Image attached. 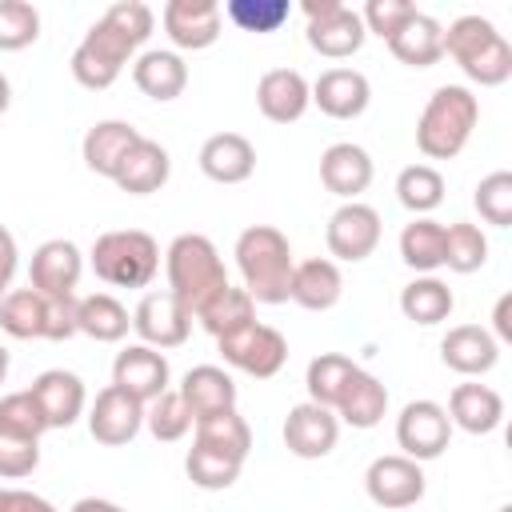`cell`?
Returning a JSON list of instances; mask_svg holds the SVG:
<instances>
[{"mask_svg": "<svg viewBox=\"0 0 512 512\" xmlns=\"http://www.w3.org/2000/svg\"><path fill=\"white\" fill-rule=\"evenodd\" d=\"M132 328L140 336V344L148 348H180L192 332V312L164 288V292H144L136 312H132Z\"/></svg>", "mask_w": 512, "mask_h": 512, "instance_id": "obj_11", "label": "cell"}, {"mask_svg": "<svg viewBox=\"0 0 512 512\" xmlns=\"http://www.w3.org/2000/svg\"><path fill=\"white\" fill-rule=\"evenodd\" d=\"M40 464V440H20L0 432V480H24Z\"/></svg>", "mask_w": 512, "mask_h": 512, "instance_id": "obj_49", "label": "cell"}, {"mask_svg": "<svg viewBox=\"0 0 512 512\" xmlns=\"http://www.w3.org/2000/svg\"><path fill=\"white\" fill-rule=\"evenodd\" d=\"M80 272H84V256L72 240L56 236V240H44L36 252H32V264H28V288H36L40 296H72L76 284H80Z\"/></svg>", "mask_w": 512, "mask_h": 512, "instance_id": "obj_17", "label": "cell"}, {"mask_svg": "<svg viewBox=\"0 0 512 512\" xmlns=\"http://www.w3.org/2000/svg\"><path fill=\"white\" fill-rule=\"evenodd\" d=\"M76 324H80V332H84L88 340H96V344H116V340L128 336L132 316H128V308H124L116 296L92 292V296H80Z\"/></svg>", "mask_w": 512, "mask_h": 512, "instance_id": "obj_34", "label": "cell"}, {"mask_svg": "<svg viewBox=\"0 0 512 512\" xmlns=\"http://www.w3.org/2000/svg\"><path fill=\"white\" fill-rule=\"evenodd\" d=\"M28 392L36 396V404H40L48 428H72V424L84 416V408H88L84 380H80L76 372H68V368H48V372H40Z\"/></svg>", "mask_w": 512, "mask_h": 512, "instance_id": "obj_18", "label": "cell"}, {"mask_svg": "<svg viewBox=\"0 0 512 512\" xmlns=\"http://www.w3.org/2000/svg\"><path fill=\"white\" fill-rule=\"evenodd\" d=\"M492 328H496V332H492V336H496V344H500V340H504V344L512 340V296H508V292L496 300V312H492Z\"/></svg>", "mask_w": 512, "mask_h": 512, "instance_id": "obj_53", "label": "cell"}, {"mask_svg": "<svg viewBox=\"0 0 512 512\" xmlns=\"http://www.w3.org/2000/svg\"><path fill=\"white\" fill-rule=\"evenodd\" d=\"M332 412L348 428H376L384 420V412H388V388L372 372L356 368L348 376V384H344V392H340V400H336Z\"/></svg>", "mask_w": 512, "mask_h": 512, "instance_id": "obj_30", "label": "cell"}, {"mask_svg": "<svg viewBox=\"0 0 512 512\" xmlns=\"http://www.w3.org/2000/svg\"><path fill=\"white\" fill-rule=\"evenodd\" d=\"M220 16H228L240 32H276L280 24H288L292 4L288 0H228Z\"/></svg>", "mask_w": 512, "mask_h": 512, "instance_id": "obj_44", "label": "cell"}, {"mask_svg": "<svg viewBox=\"0 0 512 512\" xmlns=\"http://www.w3.org/2000/svg\"><path fill=\"white\" fill-rule=\"evenodd\" d=\"M452 308H456V296L440 276H416L400 288V312H404V320H412L420 328L444 324L452 316Z\"/></svg>", "mask_w": 512, "mask_h": 512, "instance_id": "obj_32", "label": "cell"}, {"mask_svg": "<svg viewBox=\"0 0 512 512\" xmlns=\"http://www.w3.org/2000/svg\"><path fill=\"white\" fill-rule=\"evenodd\" d=\"M100 20H108L124 40H132L136 48L152 36V24H156V16H152V8L144 4V0H120V4H112Z\"/></svg>", "mask_w": 512, "mask_h": 512, "instance_id": "obj_48", "label": "cell"}, {"mask_svg": "<svg viewBox=\"0 0 512 512\" xmlns=\"http://www.w3.org/2000/svg\"><path fill=\"white\" fill-rule=\"evenodd\" d=\"M444 412H448L452 428H464L468 436H488V432H496L504 424V396L496 388H488V384L468 380V384L452 388Z\"/></svg>", "mask_w": 512, "mask_h": 512, "instance_id": "obj_22", "label": "cell"}, {"mask_svg": "<svg viewBox=\"0 0 512 512\" xmlns=\"http://www.w3.org/2000/svg\"><path fill=\"white\" fill-rule=\"evenodd\" d=\"M444 56L480 88H500L512 76V44L484 16H456L444 28Z\"/></svg>", "mask_w": 512, "mask_h": 512, "instance_id": "obj_3", "label": "cell"}, {"mask_svg": "<svg viewBox=\"0 0 512 512\" xmlns=\"http://www.w3.org/2000/svg\"><path fill=\"white\" fill-rule=\"evenodd\" d=\"M132 56H136V44L124 40L108 20H96V24L84 32V40L76 44L68 68H72V80H76L80 88L104 92V88L116 84V76L124 72V64H132Z\"/></svg>", "mask_w": 512, "mask_h": 512, "instance_id": "obj_6", "label": "cell"}, {"mask_svg": "<svg viewBox=\"0 0 512 512\" xmlns=\"http://www.w3.org/2000/svg\"><path fill=\"white\" fill-rule=\"evenodd\" d=\"M452 440V420L444 412V404L436 400H408L396 416V444H400V456L424 464V460H436L444 456Z\"/></svg>", "mask_w": 512, "mask_h": 512, "instance_id": "obj_9", "label": "cell"}, {"mask_svg": "<svg viewBox=\"0 0 512 512\" xmlns=\"http://www.w3.org/2000/svg\"><path fill=\"white\" fill-rule=\"evenodd\" d=\"M16 264H20V248H16V236L0 224V300L12 292V276H16Z\"/></svg>", "mask_w": 512, "mask_h": 512, "instance_id": "obj_52", "label": "cell"}, {"mask_svg": "<svg viewBox=\"0 0 512 512\" xmlns=\"http://www.w3.org/2000/svg\"><path fill=\"white\" fill-rule=\"evenodd\" d=\"M164 276H168V292L196 316L220 288H228V272L224 260L216 252V244L200 232H184L168 244L164 252Z\"/></svg>", "mask_w": 512, "mask_h": 512, "instance_id": "obj_4", "label": "cell"}, {"mask_svg": "<svg viewBox=\"0 0 512 512\" xmlns=\"http://www.w3.org/2000/svg\"><path fill=\"white\" fill-rule=\"evenodd\" d=\"M0 432L20 436V440H40L48 432V420H44V412H40V404L28 388L0 396Z\"/></svg>", "mask_w": 512, "mask_h": 512, "instance_id": "obj_43", "label": "cell"}, {"mask_svg": "<svg viewBox=\"0 0 512 512\" xmlns=\"http://www.w3.org/2000/svg\"><path fill=\"white\" fill-rule=\"evenodd\" d=\"M112 384L124 388L128 396H136L140 404H148L160 392H168V384H172L168 356L160 348H148V344H128L112 360Z\"/></svg>", "mask_w": 512, "mask_h": 512, "instance_id": "obj_14", "label": "cell"}, {"mask_svg": "<svg viewBox=\"0 0 512 512\" xmlns=\"http://www.w3.org/2000/svg\"><path fill=\"white\" fill-rule=\"evenodd\" d=\"M8 104H12V84H8V76L0 72V116L8 112Z\"/></svg>", "mask_w": 512, "mask_h": 512, "instance_id": "obj_55", "label": "cell"}, {"mask_svg": "<svg viewBox=\"0 0 512 512\" xmlns=\"http://www.w3.org/2000/svg\"><path fill=\"white\" fill-rule=\"evenodd\" d=\"M496 512H512V504H500V508H496Z\"/></svg>", "mask_w": 512, "mask_h": 512, "instance_id": "obj_57", "label": "cell"}, {"mask_svg": "<svg viewBox=\"0 0 512 512\" xmlns=\"http://www.w3.org/2000/svg\"><path fill=\"white\" fill-rule=\"evenodd\" d=\"M192 444H204V448L224 452V456H232V460L244 464L248 452H252V428H248V420L236 408L212 412V416H200L196 420V440Z\"/></svg>", "mask_w": 512, "mask_h": 512, "instance_id": "obj_35", "label": "cell"}, {"mask_svg": "<svg viewBox=\"0 0 512 512\" xmlns=\"http://www.w3.org/2000/svg\"><path fill=\"white\" fill-rule=\"evenodd\" d=\"M236 268H240V288L252 296V304H284L288 284H292V244L280 228L272 224H252L236 236Z\"/></svg>", "mask_w": 512, "mask_h": 512, "instance_id": "obj_1", "label": "cell"}, {"mask_svg": "<svg viewBox=\"0 0 512 512\" xmlns=\"http://www.w3.org/2000/svg\"><path fill=\"white\" fill-rule=\"evenodd\" d=\"M200 172L216 184H244L256 172V148L240 132H216L200 144Z\"/></svg>", "mask_w": 512, "mask_h": 512, "instance_id": "obj_23", "label": "cell"}, {"mask_svg": "<svg viewBox=\"0 0 512 512\" xmlns=\"http://www.w3.org/2000/svg\"><path fill=\"white\" fill-rule=\"evenodd\" d=\"M216 348H220L224 364H232L256 380H272L288 360V340L272 324H260V320H248L236 332L220 336Z\"/></svg>", "mask_w": 512, "mask_h": 512, "instance_id": "obj_8", "label": "cell"}, {"mask_svg": "<svg viewBox=\"0 0 512 512\" xmlns=\"http://www.w3.org/2000/svg\"><path fill=\"white\" fill-rule=\"evenodd\" d=\"M356 368H360V364H356L352 356H344V352H320V356L308 364V372H304L308 400L320 404V408H336V400H340V392H344V384H348V376H352Z\"/></svg>", "mask_w": 512, "mask_h": 512, "instance_id": "obj_37", "label": "cell"}, {"mask_svg": "<svg viewBox=\"0 0 512 512\" xmlns=\"http://www.w3.org/2000/svg\"><path fill=\"white\" fill-rule=\"evenodd\" d=\"M300 12L308 16V48L324 60H348L364 48V20L344 0H304Z\"/></svg>", "mask_w": 512, "mask_h": 512, "instance_id": "obj_7", "label": "cell"}, {"mask_svg": "<svg viewBox=\"0 0 512 512\" xmlns=\"http://www.w3.org/2000/svg\"><path fill=\"white\" fill-rule=\"evenodd\" d=\"M396 200L412 212V216H428L432 208H440L444 200V176L432 164H408L396 176Z\"/></svg>", "mask_w": 512, "mask_h": 512, "instance_id": "obj_39", "label": "cell"}, {"mask_svg": "<svg viewBox=\"0 0 512 512\" xmlns=\"http://www.w3.org/2000/svg\"><path fill=\"white\" fill-rule=\"evenodd\" d=\"M4 380H8V348L0 344V384H4Z\"/></svg>", "mask_w": 512, "mask_h": 512, "instance_id": "obj_56", "label": "cell"}, {"mask_svg": "<svg viewBox=\"0 0 512 512\" xmlns=\"http://www.w3.org/2000/svg\"><path fill=\"white\" fill-rule=\"evenodd\" d=\"M72 512H124V508L112 504V500H100V496H84V500L72 504Z\"/></svg>", "mask_w": 512, "mask_h": 512, "instance_id": "obj_54", "label": "cell"}, {"mask_svg": "<svg viewBox=\"0 0 512 512\" xmlns=\"http://www.w3.org/2000/svg\"><path fill=\"white\" fill-rule=\"evenodd\" d=\"M312 104V84L296 68H272L256 84V108L272 124H296Z\"/></svg>", "mask_w": 512, "mask_h": 512, "instance_id": "obj_20", "label": "cell"}, {"mask_svg": "<svg viewBox=\"0 0 512 512\" xmlns=\"http://www.w3.org/2000/svg\"><path fill=\"white\" fill-rule=\"evenodd\" d=\"M388 52L408 64V68H432L440 56H444V24L428 12H416L392 40H388Z\"/></svg>", "mask_w": 512, "mask_h": 512, "instance_id": "obj_31", "label": "cell"}, {"mask_svg": "<svg viewBox=\"0 0 512 512\" xmlns=\"http://www.w3.org/2000/svg\"><path fill=\"white\" fill-rule=\"evenodd\" d=\"M168 172H172L168 148L156 144V140H148V136H140V144L120 160L112 184L120 192H128V196H152V192H160L168 184Z\"/></svg>", "mask_w": 512, "mask_h": 512, "instance_id": "obj_26", "label": "cell"}, {"mask_svg": "<svg viewBox=\"0 0 512 512\" xmlns=\"http://www.w3.org/2000/svg\"><path fill=\"white\" fill-rule=\"evenodd\" d=\"M0 500H4V488H0Z\"/></svg>", "mask_w": 512, "mask_h": 512, "instance_id": "obj_58", "label": "cell"}, {"mask_svg": "<svg viewBox=\"0 0 512 512\" xmlns=\"http://www.w3.org/2000/svg\"><path fill=\"white\" fill-rule=\"evenodd\" d=\"M80 296H44V340H72L80 332L76 324Z\"/></svg>", "mask_w": 512, "mask_h": 512, "instance_id": "obj_50", "label": "cell"}, {"mask_svg": "<svg viewBox=\"0 0 512 512\" xmlns=\"http://www.w3.org/2000/svg\"><path fill=\"white\" fill-rule=\"evenodd\" d=\"M344 296V276H340V264L328 260V256H312V260H300L292 268V284H288V300H296L300 308L308 312H328L336 308Z\"/></svg>", "mask_w": 512, "mask_h": 512, "instance_id": "obj_25", "label": "cell"}, {"mask_svg": "<svg viewBox=\"0 0 512 512\" xmlns=\"http://www.w3.org/2000/svg\"><path fill=\"white\" fill-rule=\"evenodd\" d=\"M440 360H444V368H452V372H460V376H484V372L496 368L500 344H496V336H492L488 328H480V324H456V328H448L444 340H440Z\"/></svg>", "mask_w": 512, "mask_h": 512, "instance_id": "obj_21", "label": "cell"}, {"mask_svg": "<svg viewBox=\"0 0 512 512\" xmlns=\"http://www.w3.org/2000/svg\"><path fill=\"white\" fill-rule=\"evenodd\" d=\"M176 392H180V400L188 404L192 420L236 408V380H232L224 368H216V364H196V368H188Z\"/></svg>", "mask_w": 512, "mask_h": 512, "instance_id": "obj_27", "label": "cell"}, {"mask_svg": "<svg viewBox=\"0 0 512 512\" xmlns=\"http://www.w3.org/2000/svg\"><path fill=\"white\" fill-rule=\"evenodd\" d=\"M380 212L364 200H344L332 216H328V228H324V240H328V252L332 260H344V264H360L376 252L380 244Z\"/></svg>", "mask_w": 512, "mask_h": 512, "instance_id": "obj_10", "label": "cell"}, {"mask_svg": "<svg viewBox=\"0 0 512 512\" xmlns=\"http://www.w3.org/2000/svg\"><path fill=\"white\" fill-rule=\"evenodd\" d=\"M92 272L112 288H148L160 272V244L140 228L100 232L92 240Z\"/></svg>", "mask_w": 512, "mask_h": 512, "instance_id": "obj_5", "label": "cell"}, {"mask_svg": "<svg viewBox=\"0 0 512 512\" xmlns=\"http://www.w3.org/2000/svg\"><path fill=\"white\" fill-rule=\"evenodd\" d=\"M312 104L332 120H356L372 104V84L356 68H328L312 84Z\"/></svg>", "mask_w": 512, "mask_h": 512, "instance_id": "obj_19", "label": "cell"}, {"mask_svg": "<svg viewBox=\"0 0 512 512\" xmlns=\"http://www.w3.org/2000/svg\"><path fill=\"white\" fill-rule=\"evenodd\" d=\"M476 120H480V100L472 96V88L440 84L416 120V148L428 160H452L472 140Z\"/></svg>", "mask_w": 512, "mask_h": 512, "instance_id": "obj_2", "label": "cell"}, {"mask_svg": "<svg viewBox=\"0 0 512 512\" xmlns=\"http://www.w3.org/2000/svg\"><path fill=\"white\" fill-rule=\"evenodd\" d=\"M140 428H144V404L136 396H128L116 384H108L104 392H96V400L88 408V432H92L96 444H104V448L132 444Z\"/></svg>", "mask_w": 512, "mask_h": 512, "instance_id": "obj_13", "label": "cell"}, {"mask_svg": "<svg viewBox=\"0 0 512 512\" xmlns=\"http://www.w3.org/2000/svg\"><path fill=\"white\" fill-rule=\"evenodd\" d=\"M416 16V4H408V0H368L364 4V12H360V20H364V32H372V36H380L384 44L408 24Z\"/></svg>", "mask_w": 512, "mask_h": 512, "instance_id": "obj_47", "label": "cell"}, {"mask_svg": "<svg viewBox=\"0 0 512 512\" xmlns=\"http://www.w3.org/2000/svg\"><path fill=\"white\" fill-rule=\"evenodd\" d=\"M336 440H340V420H336L332 408H320L312 400L288 408V416H284V448L292 456L320 460V456H328L336 448Z\"/></svg>", "mask_w": 512, "mask_h": 512, "instance_id": "obj_16", "label": "cell"}, {"mask_svg": "<svg viewBox=\"0 0 512 512\" xmlns=\"http://www.w3.org/2000/svg\"><path fill=\"white\" fill-rule=\"evenodd\" d=\"M364 488H368V500L380 504V508H412L428 480H424V468L400 452L392 456H376L364 472Z\"/></svg>", "mask_w": 512, "mask_h": 512, "instance_id": "obj_12", "label": "cell"}, {"mask_svg": "<svg viewBox=\"0 0 512 512\" xmlns=\"http://www.w3.org/2000/svg\"><path fill=\"white\" fill-rule=\"evenodd\" d=\"M488 264V236L468 224V220H456L444 228V268L468 276V272H480Z\"/></svg>", "mask_w": 512, "mask_h": 512, "instance_id": "obj_40", "label": "cell"}, {"mask_svg": "<svg viewBox=\"0 0 512 512\" xmlns=\"http://www.w3.org/2000/svg\"><path fill=\"white\" fill-rule=\"evenodd\" d=\"M140 144V132L128 124V120H96L88 132H84V164L96 172V176H116L120 160Z\"/></svg>", "mask_w": 512, "mask_h": 512, "instance_id": "obj_28", "label": "cell"}, {"mask_svg": "<svg viewBox=\"0 0 512 512\" xmlns=\"http://www.w3.org/2000/svg\"><path fill=\"white\" fill-rule=\"evenodd\" d=\"M476 212L492 224V228H508L512 224V172H488L480 184H476V196H472Z\"/></svg>", "mask_w": 512, "mask_h": 512, "instance_id": "obj_46", "label": "cell"}, {"mask_svg": "<svg viewBox=\"0 0 512 512\" xmlns=\"http://www.w3.org/2000/svg\"><path fill=\"white\" fill-rule=\"evenodd\" d=\"M372 172H376L372 156L352 140L328 144L324 156H320V184L340 200H356L372 184Z\"/></svg>", "mask_w": 512, "mask_h": 512, "instance_id": "obj_24", "label": "cell"}, {"mask_svg": "<svg viewBox=\"0 0 512 512\" xmlns=\"http://www.w3.org/2000/svg\"><path fill=\"white\" fill-rule=\"evenodd\" d=\"M160 20H164V36L184 52L212 48L220 40V28H224L216 0H168Z\"/></svg>", "mask_w": 512, "mask_h": 512, "instance_id": "obj_15", "label": "cell"}, {"mask_svg": "<svg viewBox=\"0 0 512 512\" xmlns=\"http://www.w3.org/2000/svg\"><path fill=\"white\" fill-rule=\"evenodd\" d=\"M240 468H244L240 460H232V456H224V452H212V448H204V444H192L188 456H184L188 480H192L196 488H204V492L232 488V484L240 480Z\"/></svg>", "mask_w": 512, "mask_h": 512, "instance_id": "obj_42", "label": "cell"}, {"mask_svg": "<svg viewBox=\"0 0 512 512\" xmlns=\"http://www.w3.org/2000/svg\"><path fill=\"white\" fill-rule=\"evenodd\" d=\"M400 260L416 276H432L444 268V224L432 216H412L400 232Z\"/></svg>", "mask_w": 512, "mask_h": 512, "instance_id": "obj_33", "label": "cell"}, {"mask_svg": "<svg viewBox=\"0 0 512 512\" xmlns=\"http://www.w3.org/2000/svg\"><path fill=\"white\" fill-rule=\"evenodd\" d=\"M0 512H56V504L36 496V492H28V488H4Z\"/></svg>", "mask_w": 512, "mask_h": 512, "instance_id": "obj_51", "label": "cell"}, {"mask_svg": "<svg viewBox=\"0 0 512 512\" xmlns=\"http://www.w3.org/2000/svg\"><path fill=\"white\" fill-rule=\"evenodd\" d=\"M192 424H196V420H192V412H188V404L180 400L176 388H168V392H160L156 400L144 404V428H148L152 440H160V444L184 440Z\"/></svg>", "mask_w": 512, "mask_h": 512, "instance_id": "obj_41", "label": "cell"}, {"mask_svg": "<svg viewBox=\"0 0 512 512\" xmlns=\"http://www.w3.org/2000/svg\"><path fill=\"white\" fill-rule=\"evenodd\" d=\"M132 80L136 88L148 96V100H176L184 88H188V64L180 60V52H168V48H152V52H140L136 64H132Z\"/></svg>", "mask_w": 512, "mask_h": 512, "instance_id": "obj_29", "label": "cell"}, {"mask_svg": "<svg viewBox=\"0 0 512 512\" xmlns=\"http://www.w3.org/2000/svg\"><path fill=\"white\" fill-rule=\"evenodd\" d=\"M0 328L16 340H44V296L36 288H12L0 300Z\"/></svg>", "mask_w": 512, "mask_h": 512, "instance_id": "obj_38", "label": "cell"}, {"mask_svg": "<svg viewBox=\"0 0 512 512\" xmlns=\"http://www.w3.org/2000/svg\"><path fill=\"white\" fill-rule=\"evenodd\" d=\"M196 320H200V328L208 332V336H228V332H236L240 324H248V320H256V304H252V296L244 292V288H236V284H228V288H220L200 312H196Z\"/></svg>", "mask_w": 512, "mask_h": 512, "instance_id": "obj_36", "label": "cell"}, {"mask_svg": "<svg viewBox=\"0 0 512 512\" xmlns=\"http://www.w3.org/2000/svg\"><path fill=\"white\" fill-rule=\"evenodd\" d=\"M40 12L28 0H0V52H20L36 44Z\"/></svg>", "mask_w": 512, "mask_h": 512, "instance_id": "obj_45", "label": "cell"}]
</instances>
